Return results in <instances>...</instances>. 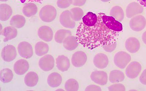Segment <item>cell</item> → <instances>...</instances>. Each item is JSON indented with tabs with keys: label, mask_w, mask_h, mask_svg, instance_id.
Segmentation results:
<instances>
[{
	"label": "cell",
	"mask_w": 146,
	"mask_h": 91,
	"mask_svg": "<svg viewBox=\"0 0 146 91\" xmlns=\"http://www.w3.org/2000/svg\"><path fill=\"white\" fill-rule=\"evenodd\" d=\"M38 11L37 6L34 3H28L23 8V13L25 16L31 17L36 15Z\"/></svg>",
	"instance_id": "24"
},
{
	"label": "cell",
	"mask_w": 146,
	"mask_h": 91,
	"mask_svg": "<svg viewBox=\"0 0 146 91\" xmlns=\"http://www.w3.org/2000/svg\"><path fill=\"white\" fill-rule=\"evenodd\" d=\"M19 55L23 58L29 59L33 55V49L29 43L24 41L19 44L18 47Z\"/></svg>",
	"instance_id": "6"
},
{
	"label": "cell",
	"mask_w": 146,
	"mask_h": 91,
	"mask_svg": "<svg viewBox=\"0 0 146 91\" xmlns=\"http://www.w3.org/2000/svg\"><path fill=\"white\" fill-rule=\"evenodd\" d=\"M35 49L36 55L41 57L48 53L49 48L47 44L43 42H39L36 44Z\"/></svg>",
	"instance_id": "30"
},
{
	"label": "cell",
	"mask_w": 146,
	"mask_h": 91,
	"mask_svg": "<svg viewBox=\"0 0 146 91\" xmlns=\"http://www.w3.org/2000/svg\"><path fill=\"white\" fill-rule=\"evenodd\" d=\"M17 51L15 47L12 45L6 46L2 49L1 56L5 61H12L17 56Z\"/></svg>",
	"instance_id": "9"
},
{
	"label": "cell",
	"mask_w": 146,
	"mask_h": 91,
	"mask_svg": "<svg viewBox=\"0 0 146 91\" xmlns=\"http://www.w3.org/2000/svg\"><path fill=\"white\" fill-rule=\"evenodd\" d=\"M29 69V64L25 59H19L14 64V72L18 75H23L27 72Z\"/></svg>",
	"instance_id": "16"
},
{
	"label": "cell",
	"mask_w": 146,
	"mask_h": 91,
	"mask_svg": "<svg viewBox=\"0 0 146 91\" xmlns=\"http://www.w3.org/2000/svg\"><path fill=\"white\" fill-rule=\"evenodd\" d=\"M28 1L31 2H36L41 3L43 0H28Z\"/></svg>",
	"instance_id": "41"
},
{
	"label": "cell",
	"mask_w": 146,
	"mask_h": 91,
	"mask_svg": "<svg viewBox=\"0 0 146 91\" xmlns=\"http://www.w3.org/2000/svg\"><path fill=\"white\" fill-rule=\"evenodd\" d=\"M60 22L64 27L73 29L76 25L75 21L73 19L71 11L65 10L61 14L60 17Z\"/></svg>",
	"instance_id": "5"
},
{
	"label": "cell",
	"mask_w": 146,
	"mask_h": 91,
	"mask_svg": "<svg viewBox=\"0 0 146 91\" xmlns=\"http://www.w3.org/2000/svg\"><path fill=\"white\" fill-rule=\"evenodd\" d=\"M141 69V65L139 62H131L126 67V75L127 77L130 79H135L139 75Z\"/></svg>",
	"instance_id": "7"
},
{
	"label": "cell",
	"mask_w": 146,
	"mask_h": 91,
	"mask_svg": "<svg viewBox=\"0 0 146 91\" xmlns=\"http://www.w3.org/2000/svg\"><path fill=\"white\" fill-rule=\"evenodd\" d=\"M130 55L126 52H118L115 55L114 63L118 68L123 69L126 67L131 61Z\"/></svg>",
	"instance_id": "3"
},
{
	"label": "cell",
	"mask_w": 146,
	"mask_h": 91,
	"mask_svg": "<svg viewBox=\"0 0 146 91\" xmlns=\"http://www.w3.org/2000/svg\"><path fill=\"white\" fill-rule=\"evenodd\" d=\"M144 9L141 5L137 3H131L127 6L126 10V16L128 18H131L143 12Z\"/></svg>",
	"instance_id": "10"
},
{
	"label": "cell",
	"mask_w": 146,
	"mask_h": 91,
	"mask_svg": "<svg viewBox=\"0 0 146 91\" xmlns=\"http://www.w3.org/2000/svg\"><path fill=\"white\" fill-rule=\"evenodd\" d=\"M86 91H102L101 88L98 86L91 84L87 87Z\"/></svg>",
	"instance_id": "37"
},
{
	"label": "cell",
	"mask_w": 146,
	"mask_h": 91,
	"mask_svg": "<svg viewBox=\"0 0 146 91\" xmlns=\"http://www.w3.org/2000/svg\"><path fill=\"white\" fill-rule=\"evenodd\" d=\"M100 1H102V2H109L111 0H100Z\"/></svg>",
	"instance_id": "42"
},
{
	"label": "cell",
	"mask_w": 146,
	"mask_h": 91,
	"mask_svg": "<svg viewBox=\"0 0 146 91\" xmlns=\"http://www.w3.org/2000/svg\"><path fill=\"white\" fill-rule=\"evenodd\" d=\"M117 47V42L111 45H105L103 46L104 50L107 52L111 53L115 50Z\"/></svg>",
	"instance_id": "35"
},
{
	"label": "cell",
	"mask_w": 146,
	"mask_h": 91,
	"mask_svg": "<svg viewBox=\"0 0 146 91\" xmlns=\"http://www.w3.org/2000/svg\"><path fill=\"white\" fill-rule=\"evenodd\" d=\"M94 25L88 26L81 22L77 29L76 38L83 47L92 50L116 42L119 32L113 31L108 23V16L102 13L97 14Z\"/></svg>",
	"instance_id": "1"
},
{
	"label": "cell",
	"mask_w": 146,
	"mask_h": 91,
	"mask_svg": "<svg viewBox=\"0 0 146 91\" xmlns=\"http://www.w3.org/2000/svg\"><path fill=\"white\" fill-rule=\"evenodd\" d=\"M65 88L66 91H78L79 85L78 82L74 79H70L66 82Z\"/></svg>",
	"instance_id": "31"
},
{
	"label": "cell",
	"mask_w": 146,
	"mask_h": 91,
	"mask_svg": "<svg viewBox=\"0 0 146 91\" xmlns=\"http://www.w3.org/2000/svg\"><path fill=\"white\" fill-rule=\"evenodd\" d=\"M90 78L92 81L99 85L104 86L107 83V74L104 71H94L91 73Z\"/></svg>",
	"instance_id": "11"
},
{
	"label": "cell",
	"mask_w": 146,
	"mask_h": 91,
	"mask_svg": "<svg viewBox=\"0 0 146 91\" xmlns=\"http://www.w3.org/2000/svg\"><path fill=\"white\" fill-rule=\"evenodd\" d=\"M146 20L143 15H137L130 20L129 26L131 29L135 32H140L145 28Z\"/></svg>",
	"instance_id": "4"
},
{
	"label": "cell",
	"mask_w": 146,
	"mask_h": 91,
	"mask_svg": "<svg viewBox=\"0 0 146 91\" xmlns=\"http://www.w3.org/2000/svg\"><path fill=\"white\" fill-rule=\"evenodd\" d=\"M79 44L76 37L71 35L66 37L63 42L64 47L69 51L75 50L78 47Z\"/></svg>",
	"instance_id": "19"
},
{
	"label": "cell",
	"mask_w": 146,
	"mask_h": 91,
	"mask_svg": "<svg viewBox=\"0 0 146 91\" xmlns=\"http://www.w3.org/2000/svg\"><path fill=\"white\" fill-rule=\"evenodd\" d=\"M20 1L22 3H23L26 2V0H20Z\"/></svg>",
	"instance_id": "43"
},
{
	"label": "cell",
	"mask_w": 146,
	"mask_h": 91,
	"mask_svg": "<svg viewBox=\"0 0 146 91\" xmlns=\"http://www.w3.org/2000/svg\"><path fill=\"white\" fill-rule=\"evenodd\" d=\"M124 79V74L119 70H113L110 73L109 81L113 84L121 82L123 81Z\"/></svg>",
	"instance_id": "23"
},
{
	"label": "cell",
	"mask_w": 146,
	"mask_h": 91,
	"mask_svg": "<svg viewBox=\"0 0 146 91\" xmlns=\"http://www.w3.org/2000/svg\"><path fill=\"white\" fill-rule=\"evenodd\" d=\"M86 2V0H71L72 5L78 7L83 6Z\"/></svg>",
	"instance_id": "36"
},
{
	"label": "cell",
	"mask_w": 146,
	"mask_h": 91,
	"mask_svg": "<svg viewBox=\"0 0 146 91\" xmlns=\"http://www.w3.org/2000/svg\"><path fill=\"white\" fill-rule=\"evenodd\" d=\"M12 71L8 68L4 69L1 70L0 73V80L3 83L10 82L13 78Z\"/></svg>",
	"instance_id": "28"
},
{
	"label": "cell",
	"mask_w": 146,
	"mask_h": 91,
	"mask_svg": "<svg viewBox=\"0 0 146 91\" xmlns=\"http://www.w3.org/2000/svg\"><path fill=\"white\" fill-rule=\"evenodd\" d=\"M109 91H125V87L122 84L115 83L108 88Z\"/></svg>",
	"instance_id": "34"
},
{
	"label": "cell",
	"mask_w": 146,
	"mask_h": 91,
	"mask_svg": "<svg viewBox=\"0 0 146 91\" xmlns=\"http://www.w3.org/2000/svg\"><path fill=\"white\" fill-rule=\"evenodd\" d=\"M139 81L142 84L146 85V69L142 73L139 77Z\"/></svg>",
	"instance_id": "38"
},
{
	"label": "cell",
	"mask_w": 146,
	"mask_h": 91,
	"mask_svg": "<svg viewBox=\"0 0 146 91\" xmlns=\"http://www.w3.org/2000/svg\"><path fill=\"white\" fill-rule=\"evenodd\" d=\"M39 67L42 71H48L52 69L54 67V60L52 56L47 54L39 60Z\"/></svg>",
	"instance_id": "8"
},
{
	"label": "cell",
	"mask_w": 146,
	"mask_h": 91,
	"mask_svg": "<svg viewBox=\"0 0 146 91\" xmlns=\"http://www.w3.org/2000/svg\"><path fill=\"white\" fill-rule=\"evenodd\" d=\"M57 69L62 72L67 71L70 68V60L67 57L64 55L58 56L56 59Z\"/></svg>",
	"instance_id": "17"
},
{
	"label": "cell",
	"mask_w": 146,
	"mask_h": 91,
	"mask_svg": "<svg viewBox=\"0 0 146 91\" xmlns=\"http://www.w3.org/2000/svg\"><path fill=\"white\" fill-rule=\"evenodd\" d=\"M110 15L119 22L122 21L124 18L123 9L119 6H115L112 7L110 10Z\"/></svg>",
	"instance_id": "27"
},
{
	"label": "cell",
	"mask_w": 146,
	"mask_h": 91,
	"mask_svg": "<svg viewBox=\"0 0 146 91\" xmlns=\"http://www.w3.org/2000/svg\"><path fill=\"white\" fill-rule=\"evenodd\" d=\"M38 35L41 40L46 42H49L52 40L53 33L52 30L48 26H42L39 28Z\"/></svg>",
	"instance_id": "13"
},
{
	"label": "cell",
	"mask_w": 146,
	"mask_h": 91,
	"mask_svg": "<svg viewBox=\"0 0 146 91\" xmlns=\"http://www.w3.org/2000/svg\"><path fill=\"white\" fill-rule=\"evenodd\" d=\"M125 47L128 51L134 54L138 51L140 49V42L136 38L130 37L126 40Z\"/></svg>",
	"instance_id": "14"
},
{
	"label": "cell",
	"mask_w": 146,
	"mask_h": 91,
	"mask_svg": "<svg viewBox=\"0 0 146 91\" xmlns=\"http://www.w3.org/2000/svg\"><path fill=\"white\" fill-rule=\"evenodd\" d=\"M25 23V18L20 15H14L10 21V25L17 28H22L24 26Z\"/></svg>",
	"instance_id": "25"
},
{
	"label": "cell",
	"mask_w": 146,
	"mask_h": 91,
	"mask_svg": "<svg viewBox=\"0 0 146 91\" xmlns=\"http://www.w3.org/2000/svg\"><path fill=\"white\" fill-rule=\"evenodd\" d=\"M57 10L54 6L50 5L44 6L40 10L39 16L41 20L45 22H51L55 19Z\"/></svg>",
	"instance_id": "2"
},
{
	"label": "cell",
	"mask_w": 146,
	"mask_h": 91,
	"mask_svg": "<svg viewBox=\"0 0 146 91\" xmlns=\"http://www.w3.org/2000/svg\"><path fill=\"white\" fill-rule=\"evenodd\" d=\"M87 61L86 54L82 51L76 52L72 57V63L74 67H80L84 65Z\"/></svg>",
	"instance_id": "12"
},
{
	"label": "cell",
	"mask_w": 146,
	"mask_h": 91,
	"mask_svg": "<svg viewBox=\"0 0 146 91\" xmlns=\"http://www.w3.org/2000/svg\"><path fill=\"white\" fill-rule=\"evenodd\" d=\"M142 39L143 42L146 45V31L142 35Z\"/></svg>",
	"instance_id": "40"
},
{
	"label": "cell",
	"mask_w": 146,
	"mask_h": 91,
	"mask_svg": "<svg viewBox=\"0 0 146 91\" xmlns=\"http://www.w3.org/2000/svg\"><path fill=\"white\" fill-rule=\"evenodd\" d=\"M73 19L75 21H79L83 18L84 12L80 8L76 7L73 8L70 10Z\"/></svg>",
	"instance_id": "32"
},
{
	"label": "cell",
	"mask_w": 146,
	"mask_h": 91,
	"mask_svg": "<svg viewBox=\"0 0 146 91\" xmlns=\"http://www.w3.org/2000/svg\"><path fill=\"white\" fill-rule=\"evenodd\" d=\"M97 20V15L91 12H89L82 18V22L85 25L91 26L94 25Z\"/></svg>",
	"instance_id": "26"
},
{
	"label": "cell",
	"mask_w": 146,
	"mask_h": 91,
	"mask_svg": "<svg viewBox=\"0 0 146 91\" xmlns=\"http://www.w3.org/2000/svg\"><path fill=\"white\" fill-rule=\"evenodd\" d=\"M38 80L39 78L37 74L33 71H31L25 75L24 82L27 86L33 87L37 84Z\"/></svg>",
	"instance_id": "22"
},
{
	"label": "cell",
	"mask_w": 146,
	"mask_h": 91,
	"mask_svg": "<svg viewBox=\"0 0 146 91\" xmlns=\"http://www.w3.org/2000/svg\"><path fill=\"white\" fill-rule=\"evenodd\" d=\"M57 5L60 8L66 9L72 5L71 0H58Z\"/></svg>",
	"instance_id": "33"
},
{
	"label": "cell",
	"mask_w": 146,
	"mask_h": 91,
	"mask_svg": "<svg viewBox=\"0 0 146 91\" xmlns=\"http://www.w3.org/2000/svg\"><path fill=\"white\" fill-rule=\"evenodd\" d=\"M13 13L12 9L9 5L6 4L0 5V20L6 21L10 18Z\"/></svg>",
	"instance_id": "18"
},
{
	"label": "cell",
	"mask_w": 146,
	"mask_h": 91,
	"mask_svg": "<svg viewBox=\"0 0 146 91\" xmlns=\"http://www.w3.org/2000/svg\"><path fill=\"white\" fill-rule=\"evenodd\" d=\"M140 4L146 9V0H137Z\"/></svg>",
	"instance_id": "39"
},
{
	"label": "cell",
	"mask_w": 146,
	"mask_h": 91,
	"mask_svg": "<svg viewBox=\"0 0 146 91\" xmlns=\"http://www.w3.org/2000/svg\"><path fill=\"white\" fill-rule=\"evenodd\" d=\"M1 35L5 36L3 41L6 42L9 40L15 38L17 35V30L15 27L13 26H8L5 28Z\"/></svg>",
	"instance_id": "21"
},
{
	"label": "cell",
	"mask_w": 146,
	"mask_h": 91,
	"mask_svg": "<svg viewBox=\"0 0 146 91\" xmlns=\"http://www.w3.org/2000/svg\"><path fill=\"white\" fill-rule=\"evenodd\" d=\"M0 1H2V2H6V1H8V0H0Z\"/></svg>",
	"instance_id": "44"
},
{
	"label": "cell",
	"mask_w": 146,
	"mask_h": 91,
	"mask_svg": "<svg viewBox=\"0 0 146 91\" xmlns=\"http://www.w3.org/2000/svg\"><path fill=\"white\" fill-rule=\"evenodd\" d=\"M109 61L106 55L103 53L96 54L93 59V63L97 68L104 69L106 68L109 64Z\"/></svg>",
	"instance_id": "15"
},
{
	"label": "cell",
	"mask_w": 146,
	"mask_h": 91,
	"mask_svg": "<svg viewBox=\"0 0 146 91\" xmlns=\"http://www.w3.org/2000/svg\"><path fill=\"white\" fill-rule=\"evenodd\" d=\"M62 78L59 74L53 73L48 76L47 82L48 85L52 88H56L62 84Z\"/></svg>",
	"instance_id": "20"
},
{
	"label": "cell",
	"mask_w": 146,
	"mask_h": 91,
	"mask_svg": "<svg viewBox=\"0 0 146 91\" xmlns=\"http://www.w3.org/2000/svg\"><path fill=\"white\" fill-rule=\"evenodd\" d=\"M72 35L71 31L69 30L60 29L58 30L55 34L54 40L58 44L63 43L65 39Z\"/></svg>",
	"instance_id": "29"
}]
</instances>
